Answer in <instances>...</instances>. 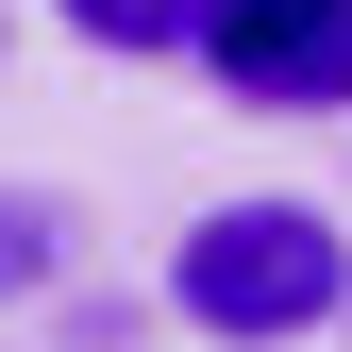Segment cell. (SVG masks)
I'll return each mask as SVG.
<instances>
[{
  "label": "cell",
  "mask_w": 352,
  "mask_h": 352,
  "mask_svg": "<svg viewBox=\"0 0 352 352\" xmlns=\"http://www.w3.org/2000/svg\"><path fill=\"white\" fill-rule=\"evenodd\" d=\"M67 269V201H34V185H0V302H34Z\"/></svg>",
  "instance_id": "cell-4"
},
{
  "label": "cell",
  "mask_w": 352,
  "mask_h": 352,
  "mask_svg": "<svg viewBox=\"0 0 352 352\" xmlns=\"http://www.w3.org/2000/svg\"><path fill=\"white\" fill-rule=\"evenodd\" d=\"M168 302H185L201 336H235V352H285L302 319L352 302V252H336L319 201H218L185 235V269H168Z\"/></svg>",
  "instance_id": "cell-1"
},
{
  "label": "cell",
  "mask_w": 352,
  "mask_h": 352,
  "mask_svg": "<svg viewBox=\"0 0 352 352\" xmlns=\"http://www.w3.org/2000/svg\"><path fill=\"white\" fill-rule=\"evenodd\" d=\"M218 0H67V34H101V51H201Z\"/></svg>",
  "instance_id": "cell-3"
},
{
  "label": "cell",
  "mask_w": 352,
  "mask_h": 352,
  "mask_svg": "<svg viewBox=\"0 0 352 352\" xmlns=\"http://www.w3.org/2000/svg\"><path fill=\"white\" fill-rule=\"evenodd\" d=\"M201 67L235 101H352V0H218Z\"/></svg>",
  "instance_id": "cell-2"
}]
</instances>
